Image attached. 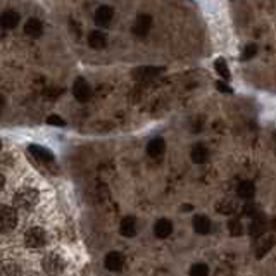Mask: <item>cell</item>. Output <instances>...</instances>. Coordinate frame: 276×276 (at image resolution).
<instances>
[{
	"mask_svg": "<svg viewBox=\"0 0 276 276\" xmlns=\"http://www.w3.org/2000/svg\"><path fill=\"white\" fill-rule=\"evenodd\" d=\"M190 157H192V161H194L195 164H204L207 159H209V150H207V148L202 143H197V145H194V147H192Z\"/></svg>",
	"mask_w": 276,
	"mask_h": 276,
	"instance_id": "ac0fdd59",
	"label": "cell"
},
{
	"mask_svg": "<svg viewBox=\"0 0 276 276\" xmlns=\"http://www.w3.org/2000/svg\"><path fill=\"white\" fill-rule=\"evenodd\" d=\"M24 33L31 36V38H38L43 33V23L40 19H36V17H31V19H28L24 23Z\"/></svg>",
	"mask_w": 276,
	"mask_h": 276,
	"instance_id": "2e32d148",
	"label": "cell"
},
{
	"mask_svg": "<svg viewBox=\"0 0 276 276\" xmlns=\"http://www.w3.org/2000/svg\"><path fill=\"white\" fill-rule=\"evenodd\" d=\"M188 209H192V206H183V212H188Z\"/></svg>",
	"mask_w": 276,
	"mask_h": 276,
	"instance_id": "d6a6232c",
	"label": "cell"
},
{
	"mask_svg": "<svg viewBox=\"0 0 276 276\" xmlns=\"http://www.w3.org/2000/svg\"><path fill=\"white\" fill-rule=\"evenodd\" d=\"M154 233L157 238H168L169 235L173 233V223L169 219H166V217H162V219H159L157 223H155Z\"/></svg>",
	"mask_w": 276,
	"mask_h": 276,
	"instance_id": "e0dca14e",
	"label": "cell"
},
{
	"mask_svg": "<svg viewBox=\"0 0 276 276\" xmlns=\"http://www.w3.org/2000/svg\"><path fill=\"white\" fill-rule=\"evenodd\" d=\"M17 224V212L10 206H0V233H9Z\"/></svg>",
	"mask_w": 276,
	"mask_h": 276,
	"instance_id": "7a4b0ae2",
	"label": "cell"
},
{
	"mask_svg": "<svg viewBox=\"0 0 276 276\" xmlns=\"http://www.w3.org/2000/svg\"><path fill=\"white\" fill-rule=\"evenodd\" d=\"M95 24L100 28H105L111 24L112 17H114V9L111 5H100L99 9L95 10Z\"/></svg>",
	"mask_w": 276,
	"mask_h": 276,
	"instance_id": "9c48e42d",
	"label": "cell"
},
{
	"mask_svg": "<svg viewBox=\"0 0 276 276\" xmlns=\"http://www.w3.org/2000/svg\"><path fill=\"white\" fill-rule=\"evenodd\" d=\"M36 204H38V192L35 188H23L14 195V209L30 212L35 209Z\"/></svg>",
	"mask_w": 276,
	"mask_h": 276,
	"instance_id": "6da1fadb",
	"label": "cell"
},
{
	"mask_svg": "<svg viewBox=\"0 0 276 276\" xmlns=\"http://www.w3.org/2000/svg\"><path fill=\"white\" fill-rule=\"evenodd\" d=\"M47 233L43 228H30V230L24 233V245L30 247V249H42V247H45L47 243Z\"/></svg>",
	"mask_w": 276,
	"mask_h": 276,
	"instance_id": "277c9868",
	"label": "cell"
},
{
	"mask_svg": "<svg viewBox=\"0 0 276 276\" xmlns=\"http://www.w3.org/2000/svg\"><path fill=\"white\" fill-rule=\"evenodd\" d=\"M92 86L88 85L85 78H78L72 85V95L78 102H88L92 99Z\"/></svg>",
	"mask_w": 276,
	"mask_h": 276,
	"instance_id": "5b68a950",
	"label": "cell"
},
{
	"mask_svg": "<svg viewBox=\"0 0 276 276\" xmlns=\"http://www.w3.org/2000/svg\"><path fill=\"white\" fill-rule=\"evenodd\" d=\"M214 68H216V72L221 76L223 79H230V69H228V64L224 59H217L214 63Z\"/></svg>",
	"mask_w": 276,
	"mask_h": 276,
	"instance_id": "603a6c76",
	"label": "cell"
},
{
	"mask_svg": "<svg viewBox=\"0 0 276 276\" xmlns=\"http://www.w3.org/2000/svg\"><path fill=\"white\" fill-rule=\"evenodd\" d=\"M264 230H266V219H264L261 214L254 216L252 223H250V226H249V233L252 235V237H261V235H264Z\"/></svg>",
	"mask_w": 276,
	"mask_h": 276,
	"instance_id": "d6986e66",
	"label": "cell"
},
{
	"mask_svg": "<svg viewBox=\"0 0 276 276\" xmlns=\"http://www.w3.org/2000/svg\"><path fill=\"white\" fill-rule=\"evenodd\" d=\"M3 109H5V97L0 95V114L3 112Z\"/></svg>",
	"mask_w": 276,
	"mask_h": 276,
	"instance_id": "4dcf8cb0",
	"label": "cell"
},
{
	"mask_svg": "<svg viewBox=\"0 0 276 276\" xmlns=\"http://www.w3.org/2000/svg\"><path fill=\"white\" fill-rule=\"evenodd\" d=\"M88 43L92 49L102 50L107 47V35H105L102 30H93L92 33L88 35Z\"/></svg>",
	"mask_w": 276,
	"mask_h": 276,
	"instance_id": "5bb4252c",
	"label": "cell"
},
{
	"mask_svg": "<svg viewBox=\"0 0 276 276\" xmlns=\"http://www.w3.org/2000/svg\"><path fill=\"white\" fill-rule=\"evenodd\" d=\"M228 228H230V233L233 235V237H238V235H242V231H243L240 219H231L230 223H228Z\"/></svg>",
	"mask_w": 276,
	"mask_h": 276,
	"instance_id": "d4e9b609",
	"label": "cell"
},
{
	"mask_svg": "<svg viewBox=\"0 0 276 276\" xmlns=\"http://www.w3.org/2000/svg\"><path fill=\"white\" fill-rule=\"evenodd\" d=\"M164 150H166V141H164V138L155 137V138H152V140L148 141V145H147V154L150 155V157H154V159L161 157V155L164 154Z\"/></svg>",
	"mask_w": 276,
	"mask_h": 276,
	"instance_id": "7c38bea8",
	"label": "cell"
},
{
	"mask_svg": "<svg viewBox=\"0 0 276 276\" xmlns=\"http://www.w3.org/2000/svg\"><path fill=\"white\" fill-rule=\"evenodd\" d=\"M152 26V16L148 14H138L135 24H133V35L138 36V38H145L150 31Z\"/></svg>",
	"mask_w": 276,
	"mask_h": 276,
	"instance_id": "52a82bcc",
	"label": "cell"
},
{
	"mask_svg": "<svg viewBox=\"0 0 276 276\" xmlns=\"http://www.w3.org/2000/svg\"><path fill=\"white\" fill-rule=\"evenodd\" d=\"M104 264L109 271L118 273V271H121L123 266H125V256H123L121 252H118V250H112V252H109L107 256H105Z\"/></svg>",
	"mask_w": 276,
	"mask_h": 276,
	"instance_id": "ba28073f",
	"label": "cell"
},
{
	"mask_svg": "<svg viewBox=\"0 0 276 276\" xmlns=\"http://www.w3.org/2000/svg\"><path fill=\"white\" fill-rule=\"evenodd\" d=\"M0 150H2V141H0Z\"/></svg>",
	"mask_w": 276,
	"mask_h": 276,
	"instance_id": "836d02e7",
	"label": "cell"
},
{
	"mask_svg": "<svg viewBox=\"0 0 276 276\" xmlns=\"http://www.w3.org/2000/svg\"><path fill=\"white\" fill-rule=\"evenodd\" d=\"M257 54V45L256 43H249V45L243 49V52H242V59L243 61H249V59H252L254 56Z\"/></svg>",
	"mask_w": 276,
	"mask_h": 276,
	"instance_id": "484cf974",
	"label": "cell"
},
{
	"mask_svg": "<svg viewBox=\"0 0 276 276\" xmlns=\"http://www.w3.org/2000/svg\"><path fill=\"white\" fill-rule=\"evenodd\" d=\"M3 185H5V178H3V174H0V190L3 188Z\"/></svg>",
	"mask_w": 276,
	"mask_h": 276,
	"instance_id": "1f68e13d",
	"label": "cell"
},
{
	"mask_svg": "<svg viewBox=\"0 0 276 276\" xmlns=\"http://www.w3.org/2000/svg\"><path fill=\"white\" fill-rule=\"evenodd\" d=\"M238 197L243 199V201H250V199L254 197V194H256V185L252 183V181H242L240 185H238Z\"/></svg>",
	"mask_w": 276,
	"mask_h": 276,
	"instance_id": "ffe728a7",
	"label": "cell"
},
{
	"mask_svg": "<svg viewBox=\"0 0 276 276\" xmlns=\"http://www.w3.org/2000/svg\"><path fill=\"white\" fill-rule=\"evenodd\" d=\"M162 71H164V69L157 68V66H140V68L133 69L132 76L135 81H150V79L157 78Z\"/></svg>",
	"mask_w": 276,
	"mask_h": 276,
	"instance_id": "8992f818",
	"label": "cell"
},
{
	"mask_svg": "<svg viewBox=\"0 0 276 276\" xmlns=\"http://www.w3.org/2000/svg\"><path fill=\"white\" fill-rule=\"evenodd\" d=\"M217 210H219V212H224V214H230V212H233V206L224 202V204L217 206Z\"/></svg>",
	"mask_w": 276,
	"mask_h": 276,
	"instance_id": "83f0119b",
	"label": "cell"
},
{
	"mask_svg": "<svg viewBox=\"0 0 276 276\" xmlns=\"http://www.w3.org/2000/svg\"><path fill=\"white\" fill-rule=\"evenodd\" d=\"M42 266H43V271H45L49 276H57V275L63 273L66 264H64L63 257H61L59 254L52 252V254H49V256L43 257Z\"/></svg>",
	"mask_w": 276,
	"mask_h": 276,
	"instance_id": "3957f363",
	"label": "cell"
},
{
	"mask_svg": "<svg viewBox=\"0 0 276 276\" xmlns=\"http://www.w3.org/2000/svg\"><path fill=\"white\" fill-rule=\"evenodd\" d=\"M28 150H30V154L33 155L36 161L43 162V164H50V162H54V154L50 150H47L45 147H42V145H30Z\"/></svg>",
	"mask_w": 276,
	"mask_h": 276,
	"instance_id": "30bf717a",
	"label": "cell"
},
{
	"mask_svg": "<svg viewBox=\"0 0 276 276\" xmlns=\"http://www.w3.org/2000/svg\"><path fill=\"white\" fill-rule=\"evenodd\" d=\"M21 270L16 263H2L0 264V276H19Z\"/></svg>",
	"mask_w": 276,
	"mask_h": 276,
	"instance_id": "7402d4cb",
	"label": "cell"
},
{
	"mask_svg": "<svg viewBox=\"0 0 276 276\" xmlns=\"http://www.w3.org/2000/svg\"><path fill=\"white\" fill-rule=\"evenodd\" d=\"M47 123H49V125H52V126H64L66 125V121H64L63 118H59V116L57 114H52V116H49V118H47Z\"/></svg>",
	"mask_w": 276,
	"mask_h": 276,
	"instance_id": "4316f807",
	"label": "cell"
},
{
	"mask_svg": "<svg viewBox=\"0 0 276 276\" xmlns=\"http://www.w3.org/2000/svg\"><path fill=\"white\" fill-rule=\"evenodd\" d=\"M190 276H209V266L204 263H197L190 268Z\"/></svg>",
	"mask_w": 276,
	"mask_h": 276,
	"instance_id": "cb8c5ba5",
	"label": "cell"
},
{
	"mask_svg": "<svg viewBox=\"0 0 276 276\" xmlns=\"http://www.w3.org/2000/svg\"><path fill=\"white\" fill-rule=\"evenodd\" d=\"M19 21L21 16L16 10H5L0 14V28H3V30H12L19 24Z\"/></svg>",
	"mask_w": 276,
	"mask_h": 276,
	"instance_id": "8fae6325",
	"label": "cell"
},
{
	"mask_svg": "<svg viewBox=\"0 0 276 276\" xmlns=\"http://www.w3.org/2000/svg\"><path fill=\"white\" fill-rule=\"evenodd\" d=\"M243 209H245V210H243V212H245V216H256V212H257V207L256 206H254V204H247L245 207H243Z\"/></svg>",
	"mask_w": 276,
	"mask_h": 276,
	"instance_id": "f1b7e54d",
	"label": "cell"
},
{
	"mask_svg": "<svg viewBox=\"0 0 276 276\" xmlns=\"http://www.w3.org/2000/svg\"><path fill=\"white\" fill-rule=\"evenodd\" d=\"M216 86H217V90H219V92H226V93H231V88L228 85H224L223 81H217L216 83Z\"/></svg>",
	"mask_w": 276,
	"mask_h": 276,
	"instance_id": "f546056e",
	"label": "cell"
},
{
	"mask_svg": "<svg viewBox=\"0 0 276 276\" xmlns=\"http://www.w3.org/2000/svg\"><path fill=\"white\" fill-rule=\"evenodd\" d=\"M273 245H275V237H266V238H263L259 243H257V249H256V257L257 259H261L263 256H266L268 252H270L271 249H273Z\"/></svg>",
	"mask_w": 276,
	"mask_h": 276,
	"instance_id": "44dd1931",
	"label": "cell"
},
{
	"mask_svg": "<svg viewBox=\"0 0 276 276\" xmlns=\"http://www.w3.org/2000/svg\"><path fill=\"white\" fill-rule=\"evenodd\" d=\"M119 233L126 238H132L137 235V219L133 216H126L121 219V224H119Z\"/></svg>",
	"mask_w": 276,
	"mask_h": 276,
	"instance_id": "4fadbf2b",
	"label": "cell"
},
{
	"mask_svg": "<svg viewBox=\"0 0 276 276\" xmlns=\"http://www.w3.org/2000/svg\"><path fill=\"white\" fill-rule=\"evenodd\" d=\"M192 226H194L195 233L199 235H207L210 231V219L204 214H197V216L192 219Z\"/></svg>",
	"mask_w": 276,
	"mask_h": 276,
	"instance_id": "9a60e30c",
	"label": "cell"
}]
</instances>
